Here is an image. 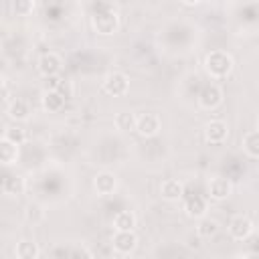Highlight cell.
<instances>
[{
	"label": "cell",
	"mask_w": 259,
	"mask_h": 259,
	"mask_svg": "<svg viewBox=\"0 0 259 259\" xmlns=\"http://www.w3.org/2000/svg\"><path fill=\"white\" fill-rule=\"evenodd\" d=\"M136 214L132 210H119L115 217H113V229L115 231H134L136 229Z\"/></svg>",
	"instance_id": "7402d4cb"
},
{
	"label": "cell",
	"mask_w": 259,
	"mask_h": 259,
	"mask_svg": "<svg viewBox=\"0 0 259 259\" xmlns=\"http://www.w3.org/2000/svg\"><path fill=\"white\" fill-rule=\"evenodd\" d=\"M91 24H93V30L101 36H111L113 32H117L119 28V16L115 10L107 8V10H101L97 14L91 16Z\"/></svg>",
	"instance_id": "7a4b0ae2"
},
{
	"label": "cell",
	"mask_w": 259,
	"mask_h": 259,
	"mask_svg": "<svg viewBox=\"0 0 259 259\" xmlns=\"http://www.w3.org/2000/svg\"><path fill=\"white\" fill-rule=\"evenodd\" d=\"M202 134H204V140L208 144H223L229 138V125L223 119H210L204 123Z\"/></svg>",
	"instance_id": "9c48e42d"
},
{
	"label": "cell",
	"mask_w": 259,
	"mask_h": 259,
	"mask_svg": "<svg viewBox=\"0 0 259 259\" xmlns=\"http://www.w3.org/2000/svg\"><path fill=\"white\" fill-rule=\"evenodd\" d=\"M24 188H26V182L18 174H6L2 180V192L6 196H20L24 194Z\"/></svg>",
	"instance_id": "e0dca14e"
},
{
	"label": "cell",
	"mask_w": 259,
	"mask_h": 259,
	"mask_svg": "<svg viewBox=\"0 0 259 259\" xmlns=\"http://www.w3.org/2000/svg\"><path fill=\"white\" fill-rule=\"evenodd\" d=\"M223 103V89L214 83H208L198 93V105L202 109H217Z\"/></svg>",
	"instance_id": "30bf717a"
},
{
	"label": "cell",
	"mask_w": 259,
	"mask_h": 259,
	"mask_svg": "<svg viewBox=\"0 0 259 259\" xmlns=\"http://www.w3.org/2000/svg\"><path fill=\"white\" fill-rule=\"evenodd\" d=\"M71 255H73V257H79V255H83V257H93V253H91L89 249H85V247H75V249H71Z\"/></svg>",
	"instance_id": "484cf974"
},
{
	"label": "cell",
	"mask_w": 259,
	"mask_h": 259,
	"mask_svg": "<svg viewBox=\"0 0 259 259\" xmlns=\"http://www.w3.org/2000/svg\"><path fill=\"white\" fill-rule=\"evenodd\" d=\"M65 101H67V97L59 91V89H45L42 91V95H40V103H42V109L45 111H49V113H57V111H61L63 107H65Z\"/></svg>",
	"instance_id": "7c38bea8"
},
{
	"label": "cell",
	"mask_w": 259,
	"mask_h": 259,
	"mask_svg": "<svg viewBox=\"0 0 259 259\" xmlns=\"http://www.w3.org/2000/svg\"><path fill=\"white\" fill-rule=\"evenodd\" d=\"M53 255H55V257H67V255H71V249H63V247H61V249H55Z\"/></svg>",
	"instance_id": "4316f807"
},
{
	"label": "cell",
	"mask_w": 259,
	"mask_h": 259,
	"mask_svg": "<svg viewBox=\"0 0 259 259\" xmlns=\"http://www.w3.org/2000/svg\"><path fill=\"white\" fill-rule=\"evenodd\" d=\"M36 69L42 77L51 79V77H57L61 71H63V59L57 55V53H42L36 61Z\"/></svg>",
	"instance_id": "52a82bcc"
},
{
	"label": "cell",
	"mask_w": 259,
	"mask_h": 259,
	"mask_svg": "<svg viewBox=\"0 0 259 259\" xmlns=\"http://www.w3.org/2000/svg\"><path fill=\"white\" fill-rule=\"evenodd\" d=\"M219 231H221V225H219V221L212 219V217H202V219H198V223H196V235H198L200 239H212V237H217Z\"/></svg>",
	"instance_id": "44dd1931"
},
{
	"label": "cell",
	"mask_w": 259,
	"mask_h": 259,
	"mask_svg": "<svg viewBox=\"0 0 259 259\" xmlns=\"http://www.w3.org/2000/svg\"><path fill=\"white\" fill-rule=\"evenodd\" d=\"M136 121H138V115L134 113V111H127V109H123V111H117L115 115H113V125H115V130L117 132H136Z\"/></svg>",
	"instance_id": "ac0fdd59"
},
{
	"label": "cell",
	"mask_w": 259,
	"mask_h": 259,
	"mask_svg": "<svg viewBox=\"0 0 259 259\" xmlns=\"http://www.w3.org/2000/svg\"><path fill=\"white\" fill-rule=\"evenodd\" d=\"M235 69V61L227 51H210L204 57V71L210 79H227Z\"/></svg>",
	"instance_id": "6da1fadb"
},
{
	"label": "cell",
	"mask_w": 259,
	"mask_h": 259,
	"mask_svg": "<svg viewBox=\"0 0 259 259\" xmlns=\"http://www.w3.org/2000/svg\"><path fill=\"white\" fill-rule=\"evenodd\" d=\"M45 219H47V210H45V206H42L40 202L30 200V202L24 206V221H26L28 225L36 227V225L45 223Z\"/></svg>",
	"instance_id": "d6986e66"
},
{
	"label": "cell",
	"mask_w": 259,
	"mask_h": 259,
	"mask_svg": "<svg viewBox=\"0 0 259 259\" xmlns=\"http://www.w3.org/2000/svg\"><path fill=\"white\" fill-rule=\"evenodd\" d=\"M138 247V235L134 231H115L111 237V249L117 255H130Z\"/></svg>",
	"instance_id": "8992f818"
},
{
	"label": "cell",
	"mask_w": 259,
	"mask_h": 259,
	"mask_svg": "<svg viewBox=\"0 0 259 259\" xmlns=\"http://www.w3.org/2000/svg\"><path fill=\"white\" fill-rule=\"evenodd\" d=\"M162 130V119L158 113L154 111H144L138 115V121H136V132L138 136L142 138H156Z\"/></svg>",
	"instance_id": "277c9868"
},
{
	"label": "cell",
	"mask_w": 259,
	"mask_h": 259,
	"mask_svg": "<svg viewBox=\"0 0 259 259\" xmlns=\"http://www.w3.org/2000/svg\"><path fill=\"white\" fill-rule=\"evenodd\" d=\"M184 6H196V4H200L202 0H180Z\"/></svg>",
	"instance_id": "83f0119b"
},
{
	"label": "cell",
	"mask_w": 259,
	"mask_h": 259,
	"mask_svg": "<svg viewBox=\"0 0 259 259\" xmlns=\"http://www.w3.org/2000/svg\"><path fill=\"white\" fill-rule=\"evenodd\" d=\"M184 212H186V217H190V219H202V217H206V212H208V202H206V198L204 196H198V194H194V196H190L186 202H184Z\"/></svg>",
	"instance_id": "9a60e30c"
},
{
	"label": "cell",
	"mask_w": 259,
	"mask_h": 259,
	"mask_svg": "<svg viewBox=\"0 0 259 259\" xmlns=\"http://www.w3.org/2000/svg\"><path fill=\"white\" fill-rule=\"evenodd\" d=\"M227 231H229L231 239H235V241H247V239L253 235L255 225H253V221H251L249 217H245V214H235V217L229 221Z\"/></svg>",
	"instance_id": "5b68a950"
},
{
	"label": "cell",
	"mask_w": 259,
	"mask_h": 259,
	"mask_svg": "<svg viewBox=\"0 0 259 259\" xmlns=\"http://www.w3.org/2000/svg\"><path fill=\"white\" fill-rule=\"evenodd\" d=\"M34 6H36V0H12V4H10L14 16H28V14H32Z\"/></svg>",
	"instance_id": "cb8c5ba5"
},
{
	"label": "cell",
	"mask_w": 259,
	"mask_h": 259,
	"mask_svg": "<svg viewBox=\"0 0 259 259\" xmlns=\"http://www.w3.org/2000/svg\"><path fill=\"white\" fill-rule=\"evenodd\" d=\"M160 196L168 202H176L184 196V184L178 178H166L160 184Z\"/></svg>",
	"instance_id": "4fadbf2b"
},
{
	"label": "cell",
	"mask_w": 259,
	"mask_h": 259,
	"mask_svg": "<svg viewBox=\"0 0 259 259\" xmlns=\"http://www.w3.org/2000/svg\"><path fill=\"white\" fill-rule=\"evenodd\" d=\"M101 89L111 97H123L130 91V77L121 71H109L101 79Z\"/></svg>",
	"instance_id": "3957f363"
},
{
	"label": "cell",
	"mask_w": 259,
	"mask_h": 259,
	"mask_svg": "<svg viewBox=\"0 0 259 259\" xmlns=\"http://www.w3.org/2000/svg\"><path fill=\"white\" fill-rule=\"evenodd\" d=\"M233 194V182L225 176H214L208 180V196L212 200H227Z\"/></svg>",
	"instance_id": "8fae6325"
},
{
	"label": "cell",
	"mask_w": 259,
	"mask_h": 259,
	"mask_svg": "<svg viewBox=\"0 0 259 259\" xmlns=\"http://www.w3.org/2000/svg\"><path fill=\"white\" fill-rule=\"evenodd\" d=\"M20 156V144L8 140L6 136H2L0 140V160L4 166H12Z\"/></svg>",
	"instance_id": "2e32d148"
},
{
	"label": "cell",
	"mask_w": 259,
	"mask_h": 259,
	"mask_svg": "<svg viewBox=\"0 0 259 259\" xmlns=\"http://www.w3.org/2000/svg\"><path fill=\"white\" fill-rule=\"evenodd\" d=\"M16 123H18V121H14V125H6V127H4V136H6L8 140H12V142H16V144L22 146L28 136H26V130L20 127V125H16Z\"/></svg>",
	"instance_id": "d4e9b609"
},
{
	"label": "cell",
	"mask_w": 259,
	"mask_h": 259,
	"mask_svg": "<svg viewBox=\"0 0 259 259\" xmlns=\"http://www.w3.org/2000/svg\"><path fill=\"white\" fill-rule=\"evenodd\" d=\"M243 152L249 156V158H259V130H251L243 136Z\"/></svg>",
	"instance_id": "603a6c76"
},
{
	"label": "cell",
	"mask_w": 259,
	"mask_h": 259,
	"mask_svg": "<svg viewBox=\"0 0 259 259\" xmlns=\"http://www.w3.org/2000/svg\"><path fill=\"white\" fill-rule=\"evenodd\" d=\"M30 113H32V109H30L28 101H24V99H12L6 105V115L12 121H26L30 117Z\"/></svg>",
	"instance_id": "5bb4252c"
},
{
	"label": "cell",
	"mask_w": 259,
	"mask_h": 259,
	"mask_svg": "<svg viewBox=\"0 0 259 259\" xmlns=\"http://www.w3.org/2000/svg\"><path fill=\"white\" fill-rule=\"evenodd\" d=\"M14 255L18 259H36L40 257V249L32 239H20L14 245Z\"/></svg>",
	"instance_id": "ffe728a7"
},
{
	"label": "cell",
	"mask_w": 259,
	"mask_h": 259,
	"mask_svg": "<svg viewBox=\"0 0 259 259\" xmlns=\"http://www.w3.org/2000/svg\"><path fill=\"white\" fill-rule=\"evenodd\" d=\"M117 176L109 170H103V172H97L93 176V188L97 192V196H111L115 190H117Z\"/></svg>",
	"instance_id": "ba28073f"
}]
</instances>
